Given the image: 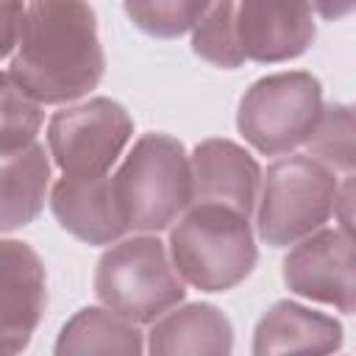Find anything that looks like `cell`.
<instances>
[{
	"label": "cell",
	"mask_w": 356,
	"mask_h": 356,
	"mask_svg": "<svg viewBox=\"0 0 356 356\" xmlns=\"http://www.w3.org/2000/svg\"><path fill=\"white\" fill-rule=\"evenodd\" d=\"M44 111L8 72H0V150H17L36 142Z\"/></svg>",
	"instance_id": "cell-19"
},
{
	"label": "cell",
	"mask_w": 356,
	"mask_h": 356,
	"mask_svg": "<svg viewBox=\"0 0 356 356\" xmlns=\"http://www.w3.org/2000/svg\"><path fill=\"white\" fill-rule=\"evenodd\" d=\"M50 209L58 225L86 245H111L128 231L120 217L108 172L97 178H58L50 192Z\"/></svg>",
	"instance_id": "cell-12"
},
{
	"label": "cell",
	"mask_w": 356,
	"mask_h": 356,
	"mask_svg": "<svg viewBox=\"0 0 356 356\" xmlns=\"http://www.w3.org/2000/svg\"><path fill=\"white\" fill-rule=\"evenodd\" d=\"M53 350L58 356H67V353L139 356L145 350V339L136 323L125 320L122 314L111 309H100V306H86L64 323Z\"/></svg>",
	"instance_id": "cell-16"
},
{
	"label": "cell",
	"mask_w": 356,
	"mask_h": 356,
	"mask_svg": "<svg viewBox=\"0 0 356 356\" xmlns=\"http://www.w3.org/2000/svg\"><path fill=\"white\" fill-rule=\"evenodd\" d=\"M323 19H342L353 11L356 0H309Z\"/></svg>",
	"instance_id": "cell-22"
},
{
	"label": "cell",
	"mask_w": 356,
	"mask_h": 356,
	"mask_svg": "<svg viewBox=\"0 0 356 356\" xmlns=\"http://www.w3.org/2000/svg\"><path fill=\"white\" fill-rule=\"evenodd\" d=\"M231 8H234V0H209L206 11L192 28L195 56L222 70H236L245 64L231 42Z\"/></svg>",
	"instance_id": "cell-20"
},
{
	"label": "cell",
	"mask_w": 356,
	"mask_h": 356,
	"mask_svg": "<svg viewBox=\"0 0 356 356\" xmlns=\"http://www.w3.org/2000/svg\"><path fill=\"white\" fill-rule=\"evenodd\" d=\"M47 309V273L39 253L19 239H0V353L31 345Z\"/></svg>",
	"instance_id": "cell-10"
},
{
	"label": "cell",
	"mask_w": 356,
	"mask_h": 356,
	"mask_svg": "<svg viewBox=\"0 0 356 356\" xmlns=\"http://www.w3.org/2000/svg\"><path fill=\"white\" fill-rule=\"evenodd\" d=\"M106 72L97 17L89 0H28L8 75L39 103L61 106L89 95Z\"/></svg>",
	"instance_id": "cell-1"
},
{
	"label": "cell",
	"mask_w": 356,
	"mask_h": 356,
	"mask_svg": "<svg viewBox=\"0 0 356 356\" xmlns=\"http://www.w3.org/2000/svg\"><path fill=\"white\" fill-rule=\"evenodd\" d=\"M284 284L289 292L337 306L342 314L356 309L353 239L342 228H317L298 239L284 259Z\"/></svg>",
	"instance_id": "cell-9"
},
{
	"label": "cell",
	"mask_w": 356,
	"mask_h": 356,
	"mask_svg": "<svg viewBox=\"0 0 356 356\" xmlns=\"http://www.w3.org/2000/svg\"><path fill=\"white\" fill-rule=\"evenodd\" d=\"M128 19L147 36L178 39L195 28L209 0H122Z\"/></svg>",
	"instance_id": "cell-18"
},
{
	"label": "cell",
	"mask_w": 356,
	"mask_h": 356,
	"mask_svg": "<svg viewBox=\"0 0 356 356\" xmlns=\"http://www.w3.org/2000/svg\"><path fill=\"white\" fill-rule=\"evenodd\" d=\"M147 350L153 356H225L234 350V325L214 303L172 306L153 320Z\"/></svg>",
	"instance_id": "cell-14"
},
{
	"label": "cell",
	"mask_w": 356,
	"mask_h": 356,
	"mask_svg": "<svg viewBox=\"0 0 356 356\" xmlns=\"http://www.w3.org/2000/svg\"><path fill=\"white\" fill-rule=\"evenodd\" d=\"M170 259L200 292L234 289L259 261L250 217L222 203H189L170 231Z\"/></svg>",
	"instance_id": "cell-2"
},
{
	"label": "cell",
	"mask_w": 356,
	"mask_h": 356,
	"mask_svg": "<svg viewBox=\"0 0 356 356\" xmlns=\"http://www.w3.org/2000/svg\"><path fill=\"white\" fill-rule=\"evenodd\" d=\"M259 189V239L289 248L331 220L339 178L312 156H281L267 167Z\"/></svg>",
	"instance_id": "cell-5"
},
{
	"label": "cell",
	"mask_w": 356,
	"mask_h": 356,
	"mask_svg": "<svg viewBox=\"0 0 356 356\" xmlns=\"http://www.w3.org/2000/svg\"><path fill=\"white\" fill-rule=\"evenodd\" d=\"M22 17H25L22 0H0V58H6L17 47Z\"/></svg>",
	"instance_id": "cell-21"
},
{
	"label": "cell",
	"mask_w": 356,
	"mask_h": 356,
	"mask_svg": "<svg viewBox=\"0 0 356 356\" xmlns=\"http://www.w3.org/2000/svg\"><path fill=\"white\" fill-rule=\"evenodd\" d=\"M309 156L334 172H353V108L348 103L323 106L320 120L306 139Z\"/></svg>",
	"instance_id": "cell-17"
},
{
	"label": "cell",
	"mask_w": 356,
	"mask_h": 356,
	"mask_svg": "<svg viewBox=\"0 0 356 356\" xmlns=\"http://www.w3.org/2000/svg\"><path fill=\"white\" fill-rule=\"evenodd\" d=\"M342 348V323L295 300L273 303L253 331V353H334Z\"/></svg>",
	"instance_id": "cell-13"
},
{
	"label": "cell",
	"mask_w": 356,
	"mask_h": 356,
	"mask_svg": "<svg viewBox=\"0 0 356 356\" xmlns=\"http://www.w3.org/2000/svg\"><path fill=\"white\" fill-rule=\"evenodd\" d=\"M134 136L131 114L111 97L61 108L47 125V150L64 175L97 178L111 170Z\"/></svg>",
	"instance_id": "cell-7"
},
{
	"label": "cell",
	"mask_w": 356,
	"mask_h": 356,
	"mask_svg": "<svg viewBox=\"0 0 356 356\" xmlns=\"http://www.w3.org/2000/svg\"><path fill=\"white\" fill-rule=\"evenodd\" d=\"M111 192L128 231H164L192 200L186 147L170 134L139 136L111 175Z\"/></svg>",
	"instance_id": "cell-3"
},
{
	"label": "cell",
	"mask_w": 356,
	"mask_h": 356,
	"mask_svg": "<svg viewBox=\"0 0 356 356\" xmlns=\"http://www.w3.org/2000/svg\"><path fill=\"white\" fill-rule=\"evenodd\" d=\"M323 111V86L312 72H273L253 81L236 108V128L264 156L306 145Z\"/></svg>",
	"instance_id": "cell-6"
},
{
	"label": "cell",
	"mask_w": 356,
	"mask_h": 356,
	"mask_svg": "<svg viewBox=\"0 0 356 356\" xmlns=\"http://www.w3.org/2000/svg\"><path fill=\"white\" fill-rule=\"evenodd\" d=\"M314 36L309 0H234L231 42L242 61L278 64L298 58Z\"/></svg>",
	"instance_id": "cell-8"
},
{
	"label": "cell",
	"mask_w": 356,
	"mask_h": 356,
	"mask_svg": "<svg viewBox=\"0 0 356 356\" xmlns=\"http://www.w3.org/2000/svg\"><path fill=\"white\" fill-rule=\"evenodd\" d=\"M50 159L44 145L31 142L17 150H0V231H17L33 222L47 197Z\"/></svg>",
	"instance_id": "cell-15"
},
{
	"label": "cell",
	"mask_w": 356,
	"mask_h": 356,
	"mask_svg": "<svg viewBox=\"0 0 356 356\" xmlns=\"http://www.w3.org/2000/svg\"><path fill=\"white\" fill-rule=\"evenodd\" d=\"M95 295L106 309L142 325L178 306L186 289L159 236H131L97 259Z\"/></svg>",
	"instance_id": "cell-4"
},
{
	"label": "cell",
	"mask_w": 356,
	"mask_h": 356,
	"mask_svg": "<svg viewBox=\"0 0 356 356\" xmlns=\"http://www.w3.org/2000/svg\"><path fill=\"white\" fill-rule=\"evenodd\" d=\"M192 200L222 203L245 217L253 214L261 186L259 161L231 139H203L189 156Z\"/></svg>",
	"instance_id": "cell-11"
}]
</instances>
